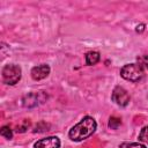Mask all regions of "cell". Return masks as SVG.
Listing matches in <instances>:
<instances>
[{"label":"cell","mask_w":148,"mask_h":148,"mask_svg":"<svg viewBox=\"0 0 148 148\" xmlns=\"http://www.w3.org/2000/svg\"><path fill=\"white\" fill-rule=\"evenodd\" d=\"M120 125H121V119L120 118H117L114 116L110 117V119H109V127L111 130H117Z\"/></svg>","instance_id":"obj_9"},{"label":"cell","mask_w":148,"mask_h":148,"mask_svg":"<svg viewBox=\"0 0 148 148\" xmlns=\"http://www.w3.org/2000/svg\"><path fill=\"white\" fill-rule=\"evenodd\" d=\"M29 126H30V121L29 120H23L22 124L16 126V132L17 133H23L29 128Z\"/></svg>","instance_id":"obj_13"},{"label":"cell","mask_w":148,"mask_h":148,"mask_svg":"<svg viewBox=\"0 0 148 148\" xmlns=\"http://www.w3.org/2000/svg\"><path fill=\"white\" fill-rule=\"evenodd\" d=\"M101 59V54L97 51H90L86 54V64L88 66H92L96 65Z\"/></svg>","instance_id":"obj_8"},{"label":"cell","mask_w":148,"mask_h":148,"mask_svg":"<svg viewBox=\"0 0 148 148\" xmlns=\"http://www.w3.org/2000/svg\"><path fill=\"white\" fill-rule=\"evenodd\" d=\"M1 74H2L3 83L9 84V86H14L21 80L22 71H21V67L18 65L8 64V65L3 66L2 71H1Z\"/></svg>","instance_id":"obj_2"},{"label":"cell","mask_w":148,"mask_h":148,"mask_svg":"<svg viewBox=\"0 0 148 148\" xmlns=\"http://www.w3.org/2000/svg\"><path fill=\"white\" fill-rule=\"evenodd\" d=\"M47 99V95L44 91H34L25 95L22 98V104L25 108H35Z\"/></svg>","instance_id":"obj_4"},{"label":"cell","mask_w":148,"mask_h":148,"mask_svg":"<svg viewBox=\"0 0 148 148\" xmlns=\"http://www.w3.org/2000/svg\"><path fill=\"white\" fill-rule=\"evenodd\" d=\"M0 134L2 136H5L6 139H8V140H10L13 138V132H12V130H10L9 126H2L1 127V131H0Z\"/></svg>","instance_id":"obj_12"},{"label":"cell","mask_w":148,"mask_h":148,"mask_svg":"<svg viewBox=\"0 0 148 148\" xmlns=\"http://www.w3.org/2000/svg\"><path fill=\"white\" fill-rule=\"evenodd\" d=\"M118 148H147V147L139 142H123L119 145Z\"/></svg>","instance_id":"obj_10"},{"label":"cell","mask_w":148,"mask_h":148,"mask_svg":"<svg viewBox=\"0 0 148 148\" xmlns=\"http://www.w3.org/2000/svg\"><path fill=\"white\" fill-rule=\"evenodd\" d=\"M138 61H139V65L142 66V68H147L148 69V56L145 54V56H141L138 58Z\"/></svg>","instance_id":"obj_14"},{"label":"cell","mask_w":148,"mask_h":148,"mask_svg":"<svg viewBox=\"0 0 148 148\" xmlns=\"http://www.w3.org/2000/svg\"><path fill=\"white\" fill-rule=\"evenodd\" d=\"M143 27H145L143 24H141V25H138V27H136V31H142V30H143Z\"/></svg>","instance_id":"obj_15"},{"label":"cell","mask_w":148,"mask_h":148,"mask_svg":"<svg viewBox=\"0 0 148 148\" xmlns=\"http://www.w3.org/2000/svg\"><path fill=\"white\" fill-rule=\"evenodd\" d=\"M120 76L131 82H138L143 76V68L139 64H126L120 69Z\"/></svg>","instance_id":"obj_3"},{"label":"cell","mask_w":148,"mask_h":148,"mask_svg":"<svg viewBox=\"0 0 148 148\" xmlns=\"http://www.w3.org/2000/svg\"><path fill=\"white\" fill-rule=\"evenodd\" d=\"M139 141L145 142V143H148V126L142 127L141 132L139 133Z\"/></svg>","instance_id":"obj_11"},{"label":"cell","mask_w":148,"mask_h":148,"mask_svg":"<svg viewBox=\"0 0 148 148\" xmlns=\"http://www.w3.org/2000/svg\"><path fill=\"white\" fill-rule=\"evenodd\" d=\"M111 98L119 106H126L130 103V101H131V97H130L128 92L123 87H119V86H117L113 89L112 95H111Z\"/></svg>","instance_id":"obj_5"},{"label":"cell","mask_w":148,"mask_h":148,"mask_svg":"<svg viewBox=\"0 0 148 148\" xmlns=\"http://www.w3.org/2000/svg\"><path fill=\"white\" fill-rule=\"evenodd\" d=\"M60 140L58 136H47L35 142L34 148H59Z\"/></svg>","instance_id":"obj_6"},{"label":"cell","mask_w":148,"mask_h":148,"mask_svg":"<svg viewBox=\"0 0 148 148\" xmlns=\"http://www.w3.org/2000/svg\"><path fill=\"white\" fill-rule=\"evenodd\" d=\"M96 127H97L96 120L92 117L86 116L69 130L68 136L72 141L79 142L92 135V133L96 131Z\"/></svg>","instance_id":"obj_1"},{"label":"cell","mask_w":148,"mask_h":148,"mask_svg":"<svg viewBox=\"0 0 148 148\" xmlns=\"http://www.w3.org/2000/svg\"><path fill=\"white\" fill-rule=\"evenodd\" d=\"M50 66L46 65V64H42V65H38V66H35L32 67L30 74H31V77L36 81H39V80H43L45 79L49 74H50Z\"/></svg>","instance_id":"obj_7"}]
</instances>
